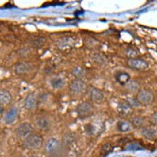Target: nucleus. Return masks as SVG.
Listing matches in <instances>:
<instances>
[{"instance_id":"obj_1","label":"nucleus","mask_w":157,"mask_h":157,"mask_svg":"<svg viewBox=\"0 0 157 157\" xmlns=\"http://www.w3.org/2000/svg\"><path fill=\"white\" fill-rule=\"evenodd\" d=\"M43 145V138L38 134L32 133L25 138L24 145L25 148L34 150L40 148Z\"/></svg>"},{"instance_id":"obj_2","label":"nucleus","mask_w":157,"mask_h":157,"mask_svg":"<svg viewBox=\"0 0 157 157\" xmlns=\"http://www.w3.org/2000/svg\"><path fill=\"white\" fill-rule=\"evenodd\" d=\"M155 100L153 93L148 89H143L139 91L136 97V101L143 106L151 105Z\"/></svg>"},{"instance_id":"obj_3","label":"nucleus","mask_w":157,"mask_h":157,"mask_svg":"<svg viewBox=\"0 0 157 157\" xmlns=\"http://www.w3.org/2000/svg\"><path fill=\"white\" fill-rule=\"evenodd\" d=\"M33 132V127L29 123H22L16 129V134L19 138H26Z\"/></svg>"},{"instance_id":"obj_4","label":"nucleus","mask_w":157,"mask_h":157,"mask_svg":"<svg viewBox=\"0 0 157 157\" xmlns=\"http://www.w3.org/2000/svg\"><path fill=\"white\" fill-rule=\"evenodd\" d=\"M69 89L72 93L80 94L86 89V84L81 78H76L69 83Z\"/></svg>"},{"instance_id":"obj_5","label":"nucleus","mask_w":157,"mask_h":157,"mask_svg":"<svg viewBox=\"0 0 157 157\" xmlns=\"http://www.w3.org/2000/svg\"><path fill=\"white\" fill-rule=\"evenodd\" d=\"M94 108L89 102L84 101L78 104L76 108L77 113L81 117H86L92 114Z\"/></svg>"},{"instance_id":"obj_6","label":"nucleus","mask_w":157,"mask_h":157,"mask_svg":"<svg viewBox=\"0 0 157 157\" xmlns=\"http://www.w3.org/2000/svg\"><path fill=\"white\" fill-rule=\"evenodd\" d=\"M128 65L132 69L144 71L148 68V64L145 61L137 58H131L128 61Z\"/></svg>"},{"instance_id":"obj_7","label":"nucleus","mask_w":157,"mask_h":157,"mask_svg":"<svg viewBox=\"0 0 157 157\" xmlns=\"http://www.w3.org/2000/svg\"><path fill=\"white\" fill-rule=\"evenodd\" d=\"M117 111L123 116H130L133 113V108L131 104L126 100L120 101L117 105Z\"/></svg>"},{"instance_id":"obj_8","label":"nucleus","mask_w":157,"mask_h":157,"mask_svg":"<svg viewBox=\"0 0 157 157\" xmlns=\"http://www.w3.org/2000/svg\"><path fill=\"white\" fill-rule=\"evenodd\" d=\"M59 147V142L56 138L48 139L45 144V150L47 153L52 154L56 152Z\"/></svg>"},{"instance_id":"obj_9","label":"nucleus","mask_w":157,"mask_h":157,"mask_svg":"<svg viewBox=\"0 0 157 157\" xmlns=\"http://www.w3.org/2000/svg\"><path fill=\"white\" fill-rule=\"evenodd\" d=\"M88 96L93 102H100L103 100L104 95L98 89L94 87H90L88 90Z\"/></svg>"},{"instance_id":"obj_10","label":"nucleus","mask_w":157,"mask_h":157,"mask_svg":"<svg viewBox=\"0 0 157 157\" xmlns=\"http://www.w3.org/2000/svg\"><path fill=\"white\" fill-rule=\"evenodd\" d=\"M18 116V109L16 107H13L9 109L5 115L4 121L6 124H13Z\"/></svg>"},{"instance_id":"obj_11","label":"nucleus","mask_w":157,"mask_h":157,"mask_svg":"<svg viewBox=\"0 0 157 157\" xmlns=\"http://www.w3.org/2000/svg\"><path fill=\"white\" fill-rule=\"evenodd\" d=\"M36 125L38 129L42 131H47L51 128V122L45 117H40L36 121Z\"/></svg>"},{"instance_id":"obj_12","label":"nucleus","mask_w":157,"mask_h":157,"mask_svg":"<svg viewBox=\"0 0 157 157\" xmlns=\"http://www.w3.org/2000/svg\"><path fill=\"white\" fill-rule=\"evenodd\" d=\"M36 104L37 101L35 96L33 94H30L26 97L24 100V106L26 109L32 111L36 108Z\"/></svg>"},{"instance_id":"obj_13","label":"nucleus","mask_w":157,"mask_h":157,"mask_svg":"<svg viewBox=\"0 0 157 157\" xmlns=\"http://www.w3.org/2000/svg\"><path fill=\"white\" fill-rule=\"evenodd\" d=\"M13 99L11 93L6 90H0V105H8Z\"/></svg>"},{"instance_id":"obj_14","label":"nucleus","mask_w":157,"mask_h":157,"mask_svg":"<svg viewBox=\"0 0 157 157\" xmlns=\"http://www.w3.org/2000/svg\"><path fill=\"white\" fill-rule=\"evenodd\" d=\"M116 81L122 86H125L130 81V75L126 72H118L115 74Z\"/></svg>"},{"instance_id":"obj_15","label":"nucleus","mask_w":157,"mask_h":157,"mask_svg":"<svg viewBox=\"0 0 157 157\" xmlns=\"http://www.w3.org/2000/svg\"><path fill=\"white\" fill-rule=\"evenodd\" d=\"M141 135L147 139H152L157 135V131L153 128H143L141 131Z\"/></svg>"},{"instance_id":"obj_16","label":"nucleus","mask_w":157,"mask_h":157,"mask_svg":"<svg viewBox=\"0 0 157 157\" xmlns=\"http://www.w3.org/2000/svg\"><path fill=\"white\" fill-rule=\"evenodd\" d=\"M131 124L136 128H143L145 124V120L142 116H135L131 120Z\"/></svg>"},{"instance_id":"obj_17","label":"nucleus","mask_w":157,"mask_h":157,"mask_svg":"<svg viewBox=\"0 0 157 157\" xmlns=\"http://www.w3.org/2000/svg\"><path fill=\"white\" fill-rule=\"evenodd\" d=\"M30 68V65L24 63H19L15 66V72L18 74H22L29 71Z\"/></svg>"},{"instance_id":"obj_18","label":"nucleus","mask_w":157,"mask_h":157,"mask_svg":"<svg viewBox=\"0 0 157 157\" xmlns=\"http://www.w3.org/2000/svg\"><path fill=\"white\" fill-rule=\"evenodd\" d=\"M117 128L120 132H128L131 129V124L126 121H121L117 123Z\"/></svg>"},{"instance_id":"obj_19","label":"nucleus","mask_w":157,"mask_h":157,"mask_svg":"<svg viewBox=\"0 0 157 157\" xmlns=\"http://www.w3.org/2000/svg\"><path fill=\"white\" fill-rule=\"evenodd\" d=\"M50 84L53 89H61L64 86V81L62 78L56 77L52 78L50 81Z\"/></svg>"},{"instance_id":"obj_20","label":"nucleus","mask_w":157,"mask_h":157,"mask_svg":"<svg viewBox=\"0 0 157 157\" xmlns=\"http://www.w3.org/2000/svg\"><path fill=\"white\" fill-rule=\"evenodd\" d=\"M127 89L131 92H135L138 90L139 88V84L135 81H129L126 85Z\"/></svg>"},{"instance_id":"obj_21","label":"nucleus","mask_w":157,"mask_h":157,"mask_svg":"<svg viewBox=\"0 0 157 157\" xmlns=\"http://www.w3.org/2000/svg\"><path fill=\"white\" fill-rule=\"evenodd\" d=\"M72 74L77 78H81V77H83L84 75V70L83 68L81 67H77L73 69Z\"/></svg>"},{"instance_id":"obj_22","label":"nucleus","mask_w":157,"mask_h":157,"mask_svg":"<svg viewBox=\"0 0 157 157\" xmlns=\"http://www.w3.org/2000/svg\"><path fill=\"white\" fill-rule=\"evenodd\" d=\"M72 44H73V42H72L71 39L70 38L67 37V38H63V40H62L61 43L59 44V45L62 46V47L64 46V47H69Z\"/></svg>"},{"instance_id":"obj_23","label":"nucleus","mask_w":157,"mask_h":157,"mask_svg":"<svg viewBox=\"0 0 157 157\" xmlns=\"http://www.w3.org/2000/svg\"><path fill=\"white\" fill-rule=\"evenodd\" d=\"M64 139L66 144H72L74 142V141L75 140V137H74V135L70 134H67L66 136H65Z\"/></svg>"},{"instance_id":"obj_24","label":"nucleus","mask_w":157,"mask_h":157,"mask_svg":"<svg viewBox=\"0 0 157 157\" xmlns=\"http://www.w3.org/2000/svg\"><path fill=\"white\" fill-rule=\"evenodd\" d=\"M113 146L111 144H106L102 147V152L104 153H108L113 150Z\"/></svg>"},{"instance_id":"obj_25","label":"nucleus","mask_w":157,"mask_h":157,"mask_svg":"<svg viewBox=\"0 0 157 157\" xmlns=\"http://www.w3.org/2000/svg\"><path fill=\"white\" fill-rule=\"evenodd\" d=\"M150 121L151 124L155 126H157V112H155L151 115L150 117Z\"/></svg>"},{"instance_id":"obj_26","label":"nucleus","mask_w":157,"mask_h":157,"mask_svg":"<svg viewBox=\"0 0 157 157\" xmlns=\"http://www.w3.org/2000/svg\"><path fill=\"white\" fill-rule=\"evenodd\" d=\"M3 111H4V109H3V108L2 106V105H0V115H2V114L3 113Z\"/></svg>"},{"instance_id":"obj_27","label":"nucleus","mask_w":157,"mask_h":157,"mask_svg":"<svg viewBox=\"0 0 157 157\" xmlns=\"http://www.w3.org/2000/svg\"><path fill=\"white\" fill-rule=\"evenodd\" d=\"M30 157H38V156H36V155H33V156H30Z\"/></svg>"}]
</instances>
